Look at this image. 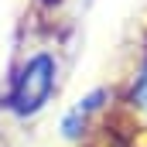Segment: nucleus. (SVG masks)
Segmentation results:
<instances>
[{
  "instance_id": "nucleus-1",
  "label": "nucleus",
  "mask_w": 147,
  "mask_h": 147,
  "mask_svg": "<svg viewBox=\"0 0 147 147\" xmlns=\"http://www.w3.org/2000/svg\"><path fill=\"white\" fill-rule=\"evenodd\" d=\"M55 82H58V62H55V55L34 51V55L21 65V72L14 75V92H10L14 113H21V116L38 113L48 99H51Z\"/></svg>"
},
{
  "instance_id": "nucleus-2",
  "label": "nucleus",
  "mask_w": 147,
  "mask_h": 147,
  "mask_svg": "<svg viewBox=\"0 0 147 147\" xmlns=\"http://www.w3.org/2000/svg\"><path fill=\"white\" fill-rule=\"evenodd\" d=\"M99 99H103V92H92V96H86L75 110H69V113H65V120H62V134H65V137H75V134L86 127L89 113L99 110Z\"/></svg>"
},
{
  "instance_id": "nucleus-3",
  "label": "nucleus",
  "mask_w": 147,
  "mask_h": 147,
  "mask_svg": "<svg viewBox=\"0 0 147 147\" xmlns=\"http://www.w3.org/2000/svg\"><path fill=\"white\" fill-rule=\"evenodd\" d=\"M130 103L147 116V58L140 62V69L134 75V86H130Z\"/></svg>"
}]
</instances>
